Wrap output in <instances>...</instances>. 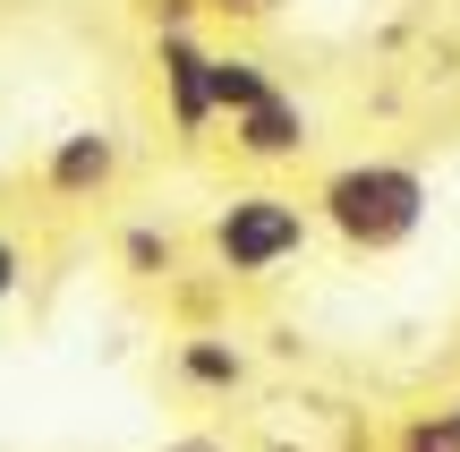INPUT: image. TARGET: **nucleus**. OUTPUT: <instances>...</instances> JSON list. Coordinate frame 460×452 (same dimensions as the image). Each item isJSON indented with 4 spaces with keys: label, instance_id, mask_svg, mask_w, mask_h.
Segmentation results:
<instances>
[{
    "label": "nucleus",
    "instance_id": "f257e3e1",
    "mask_svg": "<svg viewBox=\"0 0 460 452\" xmlns=\"http://www.w3.org/2000/svg\"><path fill=\"white\" fill-rule=\"evenodd\" d=\"M307 214L349 256H401L435 222V180L410 154H349V163H324V180L307 188Z\"/></svg>",
    "mask_w": 460,
    "mask_h": 452
},
{
    "label": "nucleus",
    "instance_id": "f03ea898",
    "mask_svg": "<svg viewBox=\"0 0 460 452\" xmlns=\"http://www.w3.org/2000/svg\"><path fill=\"white\" fill-rule=\"evenodd\" d=\"M307 248H315L307 197H290V188H273V180L230 188L214 214H205V256H214L222 282H273V273H290Z\"/></svg>",
    "mask_w": 460,
    "mask_h": 452
},
{
    "label": "nucleus",
    "instance_id": "7ed1b4c3",
    "mask_svg": "<svg viewBox=\"0 0 460 452\" xmlns=\"http://www.w3.org/2000/svg\"><path fill=\"white\" fill-rule=\"evenodd\" d=\"M154 94H163V120H171L180 146H205L222 129V111H214V43L197 26L154 34Z\"/></svg>",
    "mask_w": 460,
    "mask_h": 452
},
{
    "label": "nucleus",
    "instance_id": "20e7f679",
    "mask_svg": "<svg viewBox=\"0 0 460 452\" xmlns=\"http://www.w3.org/2000/svg\"><path fill=\"white\" fill-rule=\"evenodd\" d=\"M119 180H128V137L111 120H77L43 146V188L60 205H102Z\"/></svg>",
    "mask_w": 460,
    "mask_h": 452
},
{
    "label": "nucleus",
    "instance_id": "39448f33",
    "mask_svg": "<svg viewBox=\"0 0 460 452\" xmlns=\"http://www.w3.org/2000/svg\"><path fill=\"white\" fill-rule=\"evenodd\" d=\"M222 129H230L222 146L239 154L247 171H290V163H307V154H315V111H307V102L290 94V85H273L264 102L230 111Z\"/></svg>",
    "mask_w": 460,
    "mask_h": 452
},
{
    "label": "nucleus",
    "instance_id": "423d86ee",
    "mask_svg": "<svg viewBox=\"0 0 460 452\" xmlns=\"http://www.w3.org/2000/svg\"><path fill=\"white\" fill-rule=\"evenodd\" d=\"M171 368H180V385H188V393H222V402L256 385V359H247L230 333H214V324H205V333H180Z\"/></svg>",
    "mask_w": 460,
    "mask_h": 452
},
{
    "label": "nucleus",
    "instance_id": "0eeeda50",
    "mask_svg": "<svg viewBox=\"0 0 460 452\" xmlns=\"http://www.w3.org/2000/svg\"><path fill=\"white\" fill-rule=\"evenodd\" d=\"M273 60H264V51H239V43H222L214 51V111L230 120V111H247V102H264L273 94Z\"/></svg>",
    "mask_w": 460,
    "mask_h": 452
},
{
    "label": "nucleus",
    "instance_id": "6e6552de",
    "mask_svg": "<svg viewBox=\"0 0 460 452\" xmlns=\"http://www.w3.org/2000/svg\"><path fill=\"white\" fill-rule=\"evenodd\" d=\"M119 265H128L137 282H171V273H180V239H171L163 222H128V231H119Z\"/></svg>",
    "mask_w": 460,
    "mask_h": 452
},
{
    "label": "nucleus",
    "instance_id": "1a4fd4ad",
    "mask_svg": "<svg viewBox=\"0 0 460 452\" xmlns=\"http://www.w3.org/2000/svg\"><path fill=\"white\" fill-rule=\"evenodd\" d=\"M384 452H460V402H435V410H410V419L384 436Z\"/></svg>",
    "mask_w": 460,
    "mask_h": 452
},
{
    "label": "nucleus",
    "instance_id": "9d476101",
    "mask_svg": "<svg viewBox=\"0 0 460 452\" xmlns=\"http://www.w3.org/2000/svg\"><path fill=\"white\" fill-rule=\"evenodd\" d=\"M281 9L290 0H205V17H222V26H273Z\"/></svg>",
    "mask_w": 460,
    "mask_h": 452
},
{
    "label": "nucleus",
    "instance_id": "9b49d317",
    "mask_svg": "<svg viewBox=\"0 0 460 452\" xmlns=\"http://www.w3.org/2000/svg\"><path fill=\"white\" fill-rule=\"evenodd\" d=\"M137 17H146V34H171V26H197L205 0H137Z\"/></svg>",
    "mask_w": 460,
    "mask_h": 452
},
{
    "label": "nucleus",
    "instance_id": "f8f14e48",
    "mask_svg": "<svg viewBox=\"0 0 460 452\" xmlns=\"http://www.w3.org/2000/svg\"><path fill=\"white\" fill-rule=\"evenodd\" d=\"M17 290H26V239H17L9 222H0V307H9Z\"/></svg>",
    "mask_w": 460,
    "mask_h": 452
},
{
    "label": "nucleus",
    "instance_id": "ddd939ff",
    "mask_svg": "<svg viewBox=\"0 0 460 452\" xmlns=\"http://www.w3.org/2000/svg\"><path fill=\"white\" fill-rule=\"evenodd\" d=\"M163 452H230V436H214V427H188V436H163Z\"/></svg>",
    "mask_w": 460,
    "mask_h": 452
}]
</instances>
